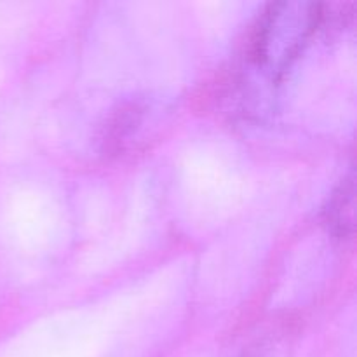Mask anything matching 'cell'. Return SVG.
<instances>
[{
	"instance_id": "6da1fadb",
	"label": "cell",
	"mask_w": 357,
	"mask_h": 357,
	"mask_svg": "<svg viewBox=\"0 0 357 357\" xmlns=\"http://www.w3.org/2000/svg\"><path fill=\"white\" fill-rule=\"evenodd\" d=\"M324 218H326V225L337 237H345L351 234L352 225H354V180L352 176L342 181L338 190L330 199Z\"/></svg>"
}]
</instances>
